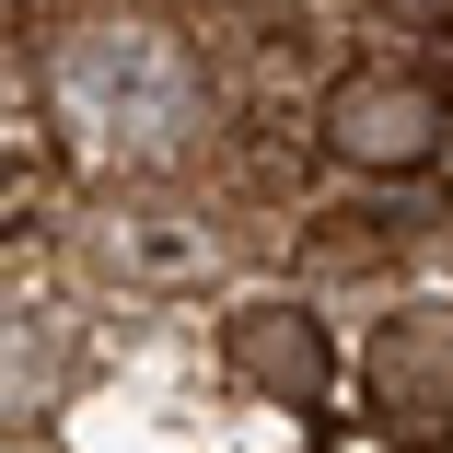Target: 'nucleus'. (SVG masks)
<instances>
[{"mask_svg": "<svg viewBox=\"0 0 453 453\" xmlns=\"http://www.w3.org/2000/svg\"><path fill=\"white\" fill-rule=\"evenodd\" d=\"M47 117L94 174H163L210 140V70L174 24L94 12L47 47Z\"/></svg>", "mask_w": 453, "mask_h": 453, "instance_id": "f257e3e1", "label": "nucleus"}, {"mask_svg": "<svg viewBox=\"0 0 453 453\" xmlns=\"http://www.w3.org/2000/svg\"><path fill=\"white\" fill-rule=\"evenodd\" d=\"M326 151L349 163V174H430L441 151H453V94L430 70H395V58H372V70H337L326 81Z\"/></svg>", "mask_w": 453, "mask_h": 453, "instance_id": "f03ea898", "label": "nucleus"}, {"mask_svg": "<svg viewBox=\"0 0 453 453\" xmlns=\"http://www.w3.org/2000/svg\"><path fill=\"white\" fill-rule=\"evenodd\" d=\"M360 395L384 441H453V303H407L360 349Z\"/></svg>", "mask_w": 453, "mask_h": 453, "instance_id": "7ed1b4c3", "label": "nucleus"}, {"mask_svg": "<svg viewBox=\"0 0 453 453\" xmlns=\"http://www.w3.org/2000/svg\"><path fill=\"white\" fill-rule=\"evenodd\" d=\"M221 372H233L244 395H267V407H326L337 337H326L314 303H233V314H221Z\"/></svg>", "mask_w": 453, "mask_h": 453, "instance_id": "20e7f679", "label": "nucleus"}, {"mask_svg": "<svg viewBox=\"0 0 453 453\" xmlns=\"http://www.w3.org/2000/svg\"><path fill=\"white\" fill-rule=\"evenodd\" d=\"M81 360V326L35 291H0V418H47Z\"/></svg>", "mask_w": 453, "mask_h": 453, "instance_id": "39448f33", "label": "nucleus"}, {"mask_svg": "<svg viewBox=\"0 0 453 453\" xmlns=\"http://www.w3.org/2000/svg\"><path fill=\"white\" fill-rule=\"evenodd\" d=\"M94 256L117 267V280H140V291H187V280H210V233L174 221V210H105Z\"/></svg>", "mask_w": 453, "mask_h": 453, "instance_id": "423d86ee", "label": "nucleus"}, {"mask_svg": "<svg viewBox=\"0 0 453 453\" xmlns=\"http://www.w3.org/2000/svg\"><path fill=\"white\" fill-rule=\"evenodd\" d=\"M384 24H407V35H453V0H372Z\"/></svg>", "mask_w": 453, "mask_h": 453, "instance_id": "0eeeda50", "label": "nucleus"}]
</instances>
